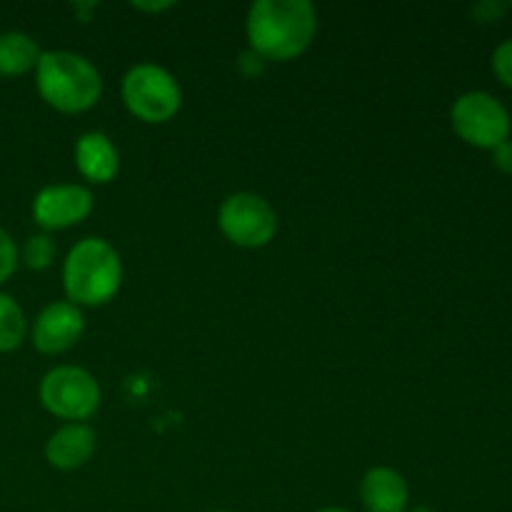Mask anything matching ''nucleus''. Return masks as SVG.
Masks as SVG:
<instances>
[{"label": "nucleus", "instance_id": "1", "mask_svg": "<svg viewBox=\"0 0 512 512\" xmlns=\"http://www.w3.org/2000/svg\"><path fill=\"white\" fill-rule=\"evenodd\" d=\"M318 35V10L310 0H255L245 15L248 48L268 63L300 58Z\"/></svg>", "mask_w": 512, "mask_h": 512}, {"label": "nucleus", "instance_id": "2", "mask_svg": "<svg viewBox=\"0 0 512 512\" xmlns=\"http://www.w3.org/2000/svg\"><path fill=\"white\" fill-rule=\"evenodd\" d=\"M123 260L105 238H80L63 260L65 300L78 308H100L115 300L123 285Z\"/></svg>", "mask_w": 512, "mask_h": 512}, {"label": "nucleus", "instance_id": "3", "mask_svg": "<svg viewBox=\"0 0 512 512\" xmlns=\"http://www.w3.org/2000/svg\"><path fill=\"white\" fill-rule=\"evenodd\" d=\"M35 90L48 108L63 115H80L98 105L103 75L93 60L73 50H43L35 68Z\"/></svg>", "mask_w": 512, "mask_h": 512}, {"label": "nucleus", "instance_id": "4", "mask_svg": "<svg viewBox=\"0 0 512 512\" xmlns=\"http://www.w3.org/2000/svg\"><path fill=\"white\" fill-rule=\"evenodd\" d=\"M120 98L135 120L148 125H165L183 108V88L168 68L158 63H135L125 70Z\"/></svg>", "mask_w": 512, "mask_h": 512}, {"label": "nucleus", "instance_id": "5", "mask_svg": "<svg viewBox=\"0 0 512 512\" xmlns=\"http://www.w3.org/2000/svg\"><path fill=\"white\" fill-rule=\"evenodd\" d=\"M38 398L45 413L65 423H88L103 403V390L90 370L55 365L40 378Z\"/></svg>", "mask_w": 512, "mask_h": 512}, {"label": "nucleus", "instance_id": "6", "mask_svg": "<svg viewBox=\"0 0 512 512\" xmlns=\"http://www.w3.org/2000/svg\"><path fill=\"white\" fill-rule=\"evenodd\" d=\"M450 125L463 143L493 150L510 140L512 118L503 100L485 90H468L450 105Z\"/></svg>", "mask_w": 512, "mask_h": 512}, {"label": "nucleus", "instance_id": "7", "mask_svg": "<svg viewBox=\"0 0 512 512\" xmlns=\"http://www.w3.org/2000/svg\"><path fill=\"white\" fill-rule=\"evenodd\" d=\"M218 228L235 248L258 250L278 235V213L263 195L240 190L220 203Z\"/></svg>", "mask_w": 512, "mask_h": 512}, {"label": "nucleus", "instance_id": "8", "mask_svg": "<svg viewBox=\"0 0 512 512\" xmlns=\"http://www.w3.org/2000/svg\"><path fill=\"white\" fill-rule=\"evenodd\" d=\"M93 208L95 198L88 185L53 183L35 193L33 203H30V215L43 233H58V230L85 223Z\"/></svg>", "mask_w": 512, "mask_h": 512}, {"label": "nucleus", "instance_id": "9", "mask_svg": "<svg viewBox=\"0 0 512 512\" xmlns=\"http://www.w3.org/2000/svg\"><path fill=\"white\" fill-rule=\"evenodd\" d=\"M85 333L83 308L70 300H53L35 315L28 328L30 345L40 355H63L80 343Z\"/></svg>", "mask_w": 512, "mask_h": 512}, {"label": "nucleus", "instance_id": "10", "mask_svg": "<svg viewBox=\"0 0 512 512\" xmlns=\"http://www.w3.org/2000/svg\"><path fill=\"white\" fill-rule=\"evenodd\" d=\"M73 163L90 185H108L120 173V150L108 133L88 130L75 140Z\"/></svg>", "mask_w": 512, "mask_h": 512}, {"label": "nucleus", "instance_id": "11", "mask_svg": "<svg viewBox=\"0 0 512 512\" xmlns=\"http://www.w3.org/2000/svg\"><path fill=\"white\" fill-rule=\"evenodd\" d=\"M95 448H98V435L88 423H63L45 440L43 453L50 468L70 473L90 463Z\"/></svg>", "mask_w": 512, "mask_h": 512}, {"label": "nucleus", "instance_id": "12", "mask_svg": "<svg viewBox=\"0 0 512 512\" xmlns=\"http://www.w3.org/2000/svg\"><path fill=\"white\" fill-rule=\"evenodd\" d=\"M358 493L368 512H405L410 505L408 480L390 465H373L365 470Z\"/></svg>", "mask_w": 512, "mask_h": 512}, {"label": "nucleus", "instance_id": "13", "mask_svg": "<svg viewBox=\"0 0 512 512\" xmlns=\"http://www.w3.org/2000/svg\"><path fill=\"white\" fill-rule=\"evenodd\" d=\"M43 48L25 30H3L0 33V78H20L35 73Z\"/></svg>", "mask_w": 512, "mask_h": 512}, {"label": "nucleus", "instance_id": "14", "mask_svg": "<svg viewBox=\"0 0 512 512\" xmlns=\"http://www.w3.org/2000/svg\"><path fill=\"white\" fill-rule=\"evenodd\" d=\"M28 328L23 305L0 290V353H15L28 338Z\"/></svg>", "mask_w": 512, "mask_h": 512}, {"label": "nucleus", "instance_id": "15", "mask_svg": "<svg viewBox=\"0 0 512 512\" xmlns=\"http://www.w3.org/2000/svg\"><path fill=\"white\" fill-rule=\"evenodd\" d=\"M20 263L28 270H48L50 265L55 263V255H58V248H55V240L50 238V233H33L25 238V243L20 245Z\"/></svg>", "mask_w": 512, "mask_h": 512}, {"label": "nucleus", "instance_id": "16", "mask_svg": "<svg viewBox=\"0 0 512 512\" xmlns=\"http://www.w3.org/2000/svg\"><path fill=\"white\" fill-rule=\"evenodd\" d=\"M18 265H20L18 243H15L13 235H10L8 230L0 228V288L13 278Z\"/></svg>", "mask_w": 512, "mask_h": 512}, {"label": "nucleus", "instance_id": "17", "mask_svg": "<svg viewBox=\"0 0 512 512\" xmlns=\"http://www.w3.org/2000/svg\"><path fill=\"white\" fill-rule=\"evenodd\" d=\"M490 65H493L495 78H498L505 88L512 90V38L503 40V43L493 50Z\"/></svg>", "mask_w": 512, "mask_h": 512}, {"label": "nucleus", "instance_id": "18", "mask_svg": "<svg viewBox=\"0 0 512 512\" xmlns=\"http://www.w3.org/2000/svg\"><path fill=\"white\" fill-rule=\"evenodd\" d=\"M508 8V3H498V0H480V3H475L473 8H470V13H473V18L478 20V23H498V20L508 13Z\"/></svg>", "mask_w": 512, "mask_h": 512}, {"label": "nucleus", "instance_id": "19", "mask_svg": "<svg viewBox=\"0 0 512 512\" xmlns=\"http://www.w3.org/2000/svg\"><path fill=\"white\" fill-rule=\"evenodd\" d=\"M493 153V165L500 170V173L512 175V138L500 143L498 148L490 150Z\"/></svg>", "mask_w": 512, "mask_h": 512}, {"label": "nucleus", "instance_id": "20", "mask_svg": "<svg viewBox=\"0 0 512 512\" xmlns=\"http://www.w3.org/2000/svg\"><path fill=\"white\" fill-rule=\"evenodd\" d=\"M238 65H240V70H243L245 75H260V73H263V68H265V60L260 58L258 53H253V50L248 48L243 55H240Z\"/></svg>", "mask_w": 512, "mask_h": 512}, {"label": "nucleus", "instance_id": "21", "mask_svg": "<svg viewBox=\"0 0 512 512\" xmlns=\"http://www.w3.org/2000/svg\"><path fill=\"white\" fill-rule=\"evenodd\" d=\"M130 8L133 10H140V13H163V10H170L175 8L173 0H160V3H130Z\"/></svg>", "mask_w": 512, "mask_h": 512}, {"label": "nucleus", "instance_id": "22", "mask_svg": "<svg viewBox=\"0 0 512 512\" xmlns=\"http://www.w3.org/2000/svg\"><path fill=\"white\" fill-rule=\"evenodd\" d=\"M315 512H355V510H348V508H320Z\"/></svg>", "mask_w": 512, "mask_h": 512}, {"label": "nucleus", "instance_id": "23", "mask_svg": "<svg viewBox=\"0 0 512 512\" xmlns=\"http://www.w3.org/2000/svg\"><path fill=\"white\" fill-rule=\"evenodd\" d=\"M405 512H433L430 508H425V505H420V508H408Z\"/></svg>", "mask_w": 512, "mask_h": 512}, {"label": "nucleus", "instance_id": "24", "mask_svg": "<svg viewBox=\"0 0 512 512\" xmlns=\"http://www.w3.org/2000/svg\"><path fill=\"white\" fill-rule=\"evenodd\" d=\"M208 512H230V510H208Z\"/></svg>", "mask_w": 512, "mask_h": 512}]
</instances>
